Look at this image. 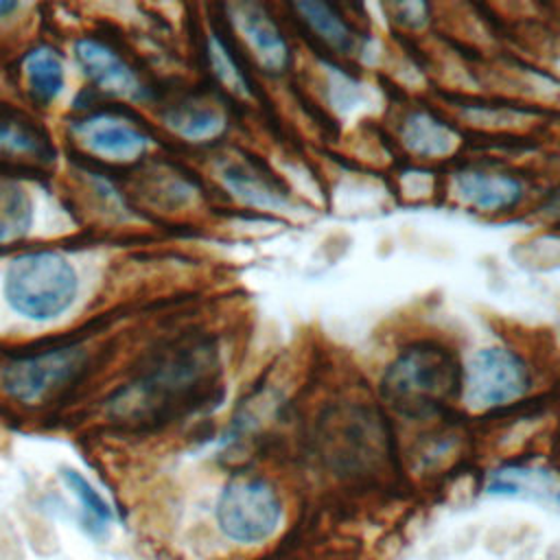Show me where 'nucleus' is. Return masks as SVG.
Listing matches in <instances>:
<instances>
[{"label": "nucleus", "mask_w": 560, "mask_h": 560, "mask_svg": "<svg viewBox=\"0 0 560 560\" xmlns=\"http://www.w3.org/2000/svg\"><path fill=\"white\" fill-rule=\"evenodd\" d=\"M457 357L433 341L400 350L383 374V396L402 416L422 418L440 411L462 392Z\"/></svg>", "instance_id": "obj_1"}, {"label": "nucleus", "mask_w": 560, "mask_h": 560, "mask_svg": "<svg viewBox=\"0 0 560 560\" xmlns=\"http://www.w3.org/2000/svg\"><path fill=\"white\" fill-rule=\"evenodd\" d=\"M79 291L72 262L52 249H35L15 256L4 273V300L33 322H48L70 308Z\"/></svg>", "instance_id": "obj_2"}, {"label": "nucleus", "mask_w": 560, "mask_h": 560, "mask_svg": "<svg viewBox=\"0 0 560 560\" xmlns=\"http://www.w3.org/2000/svg\"><path fill=\"white\" fill-rule=\"evenodd\" d=\"M282 516L273 486L256 475H236L219 492L214 518L221 534L238 545L267 540Z\"/></svg>", "instance_id": "obj_3"}, {"label": "nucleus", "mask_w": 560, "mask_h": 560, "mask_svg": "<svg viewBox=\"0 0 560 560\" xmlns=\"http://www.w3.org/2000/svg\"><path fill=\"white\" fill-rule=\"evenodd\" d=\"M83 361L85 352L74 346L22 354L2 368L0 387L15 402L37 405L72 383L83 370Z\"/></svg>", "instance_id": "obj_4"}, {"label": "nucleus", "mask_w": 560, "mask_h": 560, "mask_svg": "<svg viewBox=\"0 0 560 560\" xmlns=\"http://www.w3.org/2000/svg\"><path fill=\"white\" fill-rule=\"evenodd\" d=\"M529 389V370L505 348L477 350L462 372V394L472 409L510 405Z\"/></svg>", "instance_id": "obj_5"}, {"label": "nucleus", "mask_w": 560, "mask_h": 560, "mask_svg": "<svg viewBox=\"0 0 560 560\" xmlns=\"http://www.w3.org/2000/svg\"><path fill=\"white\" fill-rule=\"evenodd\" d=\"M72 136L90 153L112 162H131L147 147V136L136 125L112 114H92L77 120Z\"/></svg>", "instance_id": "obj_6"}, {"label": "nucleus", "mask_w": 560, "mask_h": 560, "mask_svg": "<svg viewBox=\"0 0 560 560\" xmlns=\"http://www.w3.org/2000/svg\"><path fill=\"white\" fill-rule=\"evenodd\" d=\"M230 13L236 31L254 52L256 61L267 72H282L291 61V50L269 13L260 4L249 2L232 4Z\"/></svg>", "instance_id": "obj_7"}, {"label": "nucleus", "mask_w": 560, "mask_h": 560, "mask_svg": "<svg viewBox=\"0 0 560 560\" xmlns=\"http://www.w3.org/2000/svg\"><path fill=\"white\" fill-rule=\"evenodd\" d=\"M74 57L83 72L90 77L94 85L101 90L122 96V98H140L142 85L136 72L127 66V61L103 44L96 37H83L74 44Z\"/></svg>", "instance_id": "obj_8"}, {"label": "nucleus", "mask_w": 560, "mask_h": 560, "mask_svg": "<svg viewBox=\"0 0 560 560\" xmlns=\"http://www.w3.org/2000/svg\"><path fill=\"white\" fill-rule=\"evenodd\" d=\"M455 197L477 210H508L523 197L521 179L481 168H466L453 177Z\"/></svg>", "instance_id": "obj_9"}, {"label": "nucleus", "mask_w": 560, "mask_h": 560, "mask_svg": "<svg viewBox=\"0 0 560 560\" xmlns=\"http://www.w3.org/2000/svg\"><path fill=\"white\" fill-rule=\"evenodd\" d=\"M225 188L241 201L256 208H284L287 190L269 175L249 164H230L221 171Z\"/></svg>", "instance_id": "obj_10"}, {"label": "nucleus", "mask_w": 560, "mask_h": 560, "mask_svg": "<svg viewBox=\"0 0 560 560\" xmlns=\"http://www.w3.org/2000/svg\"><path fill=\"white\" fill-rule=\"evenodd\" d=\"M295 11L302 18V22L330 48L339 52H354L357 48H361L357 31L343 20V15L335 7L326 2L306 0L298 2Z\"/></svg>", "instance_id": "obj_11"}, {"label": "nucleus", "mask_w": 560, "mask_h": 560, "mask_svg": "<svg viewBox=\"0 0 560 560\" xmlns=\"http://www.w3.org/2000/svg\"><path fill=\"white\" fill-rule=\"evenodd\" d=\"M22 74L31 98L42 105L52 103L66 85L63 63L50 48L31 50L22 61Z\"/></svg>", "instance_id": "obj_12"}, {"label": "nucleus", "mask_w": 560, "mask_h": 560, "mask_svg": "<svg viewBox=\"0 0 560 560\" xmlns=\"http://www.w3.org/2000/svg\"><path fill=\"white\" fill-rule=\"evenodd\" d=\"M488 492L536 497L560 503V479L538 468H501L492 472L488 481Z\"/></svg>", "instance_id": "obj_13"}, {"label": "nucleus", "mask_w": 560, "mask_h": 560, "mask_svg": "<svg viewBox=\"0 0 560 560\" xmlns=\"http://www.w3.org/2000/svg\"><path fill=\"white\" fill-rule=\"evenodd\" d=\"M61 481L77 499L81 510V523L92 536H103L107 527L114 523V510L105 501V497L94 488L90 479H85L74 468H61Z\"/></svg>", "instance_id": "obj_14"}, {"label": "nucleus", "mask_w": 560, "mask_h": 560, "mask_svg": "<svg viewBox=\"0 0 560 560\" xmlns=\"http://www.w3.org/2000/svg\"><path fill=\"white\" fill-rule=\"evenodd\" d=\"M0 153L50 158L48 136L26 116L18 112H0Z\"/></svg>", "instance_id": "obj_15"}, {"label": "nucleus", "mask_w": 560, "mask_h": 560, "mask_svg": "<svg viewBox=\"0 0 560 560\" xmlns=\"http://www.w3.org/2000/svg\"><path fill=\"white\" fill-rule=\"evenodd\" d=\"M405 144L420 155H444L453 149L455 136L431 114H413L402 129Z\"/></svg>", "instance_id": "obj_16"}, {"label": "nucleus", "mask_w": 560, "mask_h": 560, "mask_svg": "<svg viewBox=\"0 0 560 560\" xmlns=\"http://www.w3.org/2000/svg\"><path fill=\"white\" fill-rule=\"evenodd\" d=\"M166 125L188 140H210L223 131V116L203 103H184L173 107Z\"/></svg>", "instance_id": "obj_17"}, {"label": "nucleus", "mask_w": 560, "mask_h": 560, "mask_svg": "<svg viewBox=\"0 0 560 560\" xmlns=\"http://www.w3.org/2000/svg\"><path fill=\"white\" fill-rule=\"evenodd\" d=\"M33 221V203L18 186H0V243L20 238Z\"/></svg>", "instance_id": "obj_18"}, {"label": "nucleus", "mask_w": 560, "mask_h": 560, "mask_svg": "<svg viewBox=\"0 0 560 560\" xmlns=\"http://www.w3.org/2000/svg\"><path fill=\"white\" fill-rule=\"evenodd\" d=\"M208 59H210V66H212V72L214 77L234 94H241V96H247L252 90L249 85V79L245 74V70L238 66V61L234 59L230 46L214 33H210L208 37Z\"/></svg>", "instance_id": "obj_19"}, {"label": "nucleus", "mask_w": 560, "mask_h": 560, "mask_svg": "<svg viewBox=\"0 0 560 560\" xmlns=\"http://www.w3.org/2000/svg\"><path fill=\"white\" fill-rule=\"evenodd\" d=\"M547 212L551 214V217H560V192L553 197V199H549V206H547Z\"/></svg>", "instance_id": "obj_20"}, {"label": "nucleus", "mask_w": 560, "mask_h": 560, "mask_svg": "<svg viewBox=\"0 0 560 560\" xmlns=\"http://www.w3.org/2000/svg\"><path fill=\"white\" fill-rule=\"evenodd\" d=\"M13 9H18V2H7V0H0V18L11 13Z\"/></svg>", "instance_id": "obj_21"}]
</instances>
